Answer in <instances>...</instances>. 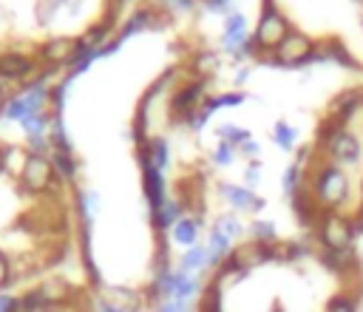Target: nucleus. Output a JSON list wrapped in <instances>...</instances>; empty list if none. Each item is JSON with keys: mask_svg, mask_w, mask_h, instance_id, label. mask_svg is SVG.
Segmentation results:
<instances>
[{"mask_svg": "<svg viewBox=\"0 0 363 312\" xmlns=\"http://www.w3.org/2000/svg\"><path fill=\"white\" fill-rule=\"evenodd\" d=\"M48 142H51V150H74L71 136H68L65 122H62V113H54V116H51V125H48Z\"/></svg>", "mask_w": 363, "mask_h": 312, "instance_id": "nucleus-29", "label": "nucleus"}, {"mask_svg": "<svg viewBox=\"0 0 363 312\" xmlns=\"http://www.w3.org/2000/svg\"><path fill=\"white\" fill-rule=\"evenodd\" d=\"M318 156L332 162V165H360L363 159V145L357 139L354 130H349L346 125L335 122V119H326L318 130Z\"/></svg>", "mask_w": 363, "mask_h": 312, "instance_id": "nucleus-2", "label": "nucleus"}, {"mask_svg": "<svg viewBox=\"0 0 363 312\" xmlns=\"http://www.w3.org/2000/svg\"><path fill=\"white\" fill-rule=\"evenodd\" d=\"M37 289L43 292V298L48 301V306H68V301L74 298V286L65 278H60V275H51L45 281H40Z\"/></svg>", "mask_w": 363, "mask_h": 312, "instance_id": "nucleus-20", "label": "nucleus"}, {"mask_svg": "<svg viewBox=\"0 0 363 312\" xmlns=\"http://www.w3.org/2000/svg\"><path fill=\"white\" fill-rule=\"evenodd\" d=\"M182 272L187 275H199L204 278L210 272V258H207V247L204 244H196V247H187L182 255H179V264H176Z\"/></svg>", "mask_w": 363, "mask_h": 312, "instance_id": "nucleus-21", "label": "nucleus"}, {"mask_svg": "<svg viewBox=\"0 0 363 312\" xmlns=\"http://www.w3.org/2000/svg\"><path fill=\"white\" fill-rule=\"evenodd\" d=\"M79 51V37L74 34H57V37H48L40 48H37V62H43L45 68H68L71 60L77 57Z\"/></svg>", "mask_w": 363, "mask_h": 312, "instance_id": "nucleus-9", "label": "nucleus"}, {"mask_svg": "<svg viewBox=\"0 0 363 312\" xmlns=\"http://www.w3.org/2000/svg\"><path fill=\"white\" fill-rule=\"evenodd\" d=\"M261 182V165L258 162H250V167L244 170V184L247 187H255Z\"/></svg>", "mask_w": 363, "mask_h": 312, "instance_id": "nucleus-42", "label": "nucleus"}, {"mask_svg": "<svg viewBox=\"0 0 363 312\" xmlns=\"http://www.w3.org/2000/svg\"><path fill=\"white\" fill-rule=\"evenodd\" d=\"M315 43H318V40H312L306 31L292 28V31L284 37V43H281L272 54H267L264 60H267V62H275V65L295 68V65L312 62V57H315ZM258 60H261V57H258Z\"/></svg>", "mask_w": 363, "mask_h": 312, "instance_id": "nucleus-7", "label": "nucleus"}, {"mask_svg": "<svg viewBox=\"0 0 363 312\" xmlns=\"http://www.w3.org/2000/svg\"><path fill=\"white\" fill-rule=\"evenodd\" d=\"M272 142L281 147V150H295V142H298V130L289 125V122H275L272 125Z\"/></svg>", "mask_w": 363, "mask_h": 312, "instance_id": "nucleus-32", "label": "nucleus"}, {"mask_svg": "<svg viewBox=\"0 0 363 312\" xmlns=\"http://www.w3.org/2000/svg\"><path fill=\"white\" fill-rule=\"evenodd\" d=\"M153 312H193V306L182 301H162L159 306H153Z\"/></svg>", "mask_w": 363, "mask_h": 312, "instance_id": "nucleus-41", "label": "nucleus"}, {"mask_svg": "<svg viewBox=\"0 0 363 312\" xmlns=\"http://www.w3.org/2000/svg\"><path fill=\"white\" fill-rule=\"evenodd\" d=\"M136 159L142 167V187H145V201H147V213H150L170 199L167 196V179H164V170L156 167L142 147H136Z\"/></svg>", "mask_w": 363, "mask_h": 312, "instance_id": "nucleus-10", "label": "nucleus"}, {"mask_svg": "<svg viewBox=\"0 0 363 312\" xmlns=\"http://www.w3.org/2000/svg\"><path fill=\"white\" fill-rule=\"evenodd\" d=\"M354 227H352V216L343 213H320L318 224H315V241L320 250L329 252H343V250H354Z\"/></svg>", "mask_w": 363, "mask_h": 312, "instance_id": "nucleus-5", "label": "nucleus"}, {"mask_svg": "<svg viewBox=\"0 0 363 312\" xmlns=\"http://www.w3.org/2000/svg\"><path fill=\"white\" fill-rule=\"evenodd\" d=\"M278 252H281V244H258V241L250 238V241L233 247L230 261H233L238 269L250 272V269H255V267H261V264H267V261H275Z\"/></svg>", "mask_w": 363, "mask_h": 312, "instance_id": "nucleus-13", "label": "nucleus"}, {"mask_svg": "<svg viewBox=\"0 0 363 312\" xmlns=\"http://www.w3.org/2000/svg\"><path fill=\"white\" fill-rule=\"evenodd\" d=\"M360 108H363V88H352V91H343L340 96H335L326 119H335V122L346 125Z\"/></svg>", "mask_w": 363, "mask_h": 312, "instance_id": "nucleus-17", "label": "nucleus"}, {"mask_svg": "<svg viewBox=\"0 0 363 312\" xmlns=\"http://www.w3.org/2000/svg\"><path fill=\"white\" fill-rule=\"evenodd\" d=\"M11 281H14V275H11V261H9V255L0 250V292H3Z\"/></svg>", "mask_w": 363, "mask_h": 312, "instance_id": "nucleus-38", "label": "nucleus"}, {"mask_svg": "<svg viewBox=\"0 0 363 312\" xmlns=\"http://www.w3.org/2000/svg\"><path fill=\"white\" fill-rule=\"evenodd\" d=\"M309 199L315 201V207L320 213H340V207L349 201L352 196V182L349 173L340 165H332L326 159L318 156V162L309 167L306 182H303Z\"/></svg>", "mask_w": 363, "mask_h": 312, "instance_id": "nucleus-1", "label": "nucleus"}, {"mask_svg": "<svg viewBox=\"0 0 363 312\" xmlns=\"http://www.w3.org/2000/svg\"><path fill=\"white\" fill-rule=\"evenodd\" d=\"M17 182H20L23 193H28V196H48V193H54L60 179H57L51 153H31V150H26L23 159H20V167H17Z\"/></svg>", "mask_w": 363, "mask_h": 312, "instance_id": "nucleus-3", "label": "nucleus"}, {"mask_svg": "<svg viewBox=\"0 0 363 312\" xmlns=\"http://www.w3.org/2000/svg\"><path fill=\"white\" fill-rule=\"evenodd\" d=\"M162 23H164V14H162L159 9H153V6H139V9H133V11L125 17V23H122L119 31H116V40L125 43L128 37H133V34H139V31L159 28Z\"/></svg>", "mask_w": 363, "mask_h": 312, "instance_id": "nucleus-14", "label": "nucleus"}, {"mask_svg": "<svg viewBox=\"0 0 363 312\" xmlns=\"http://www.w3.org/2000/svg\"><path fill=\"white\" fill-rule=\"evenodd\" d=\"M320 261L326 269H332L335 275H352L357 272L360 267V255L354 250H343V252H329V250H320Z\"/></svg>", "mask_w": 363, "mask_h": 312, "instance_id": "nucleus-22", "label": "nucleus"}, {"mask_svg": "<svg viewBox=\"0 0 363 312\" xmlns=\"http://www.w3.org/2000/svg\"><path fill=\"white\" fill-rule=\"evenodd\" d=\"M238 153H241V156H247V159H252V162H255V156H258V153H261V145H258V142H255V139H247V142H244V145H238Z\"/></svg>", "mask_w": 363, "mask_h": 312, "instance_id": "nucleus-44", "label": "nucleus"}, {"mask_svg": "<svg viewBox=\"0 0 363 312\" xmlns=\"http://www.w3.org/2000/svg\"><path fill=\"white\" fill-rule=\"evenodd\" d=\"M357 309H360V303H357V295H352V292H337L326 303V312H357Z\"/></svg>", "mask_w": 363, "mask_h": 312, "instance_id": "nucleus-36", "label": "nucleus"}, {"mask_svg": "<svg viewBox=\"0 0 363 312\" xmlns=\"http://www.w3.org/2000/svg\"><path fill=\"white\" fill-rule=\"evenodd\" d=\"M204 3V9L207 11H213V14H230L233 11V0H201Z\"/></svg>", "mask_w": 363, "mask_h": 312, "instance_id": "nucleus-39", "label": "nucleus"}, {"mask_svg": "<svg viewBox=\"0 0 363 312\" xmlns=\"http://www.w3.org/2000/svg\"><path fill=\"white\" fill-rule=\"evenodd\" d=\"M289 31H292L289 17L275 6V0H264L261 14H258L255 28H252V43H255V48H258V57L272 54V51L284 43V37H286Z\"/></svg>", "mask_w": 363, "mask_h": 312, "instance_id": "nucleus-4", "label": "nucleus"}, {"mask_svg": "<svg viewBox=\"0 0 363 312\" xmlns=\"http://www.w3.org/2000/svg\"><path fill=\"white\" fill-rule=\"evenodd\" d=\"M94 312H128V309H122V306H116V303H111L108 298H96V303H94Z\"/></svg>", "mask_w": 363, "mask_h": 312, "instance_id": "nucleus-45", "label": "nucleus"}, {"mask_svg": "<svg viewBox=\"0 0 363 312\" xmlns=\"http://www.w3.org/2000/svg\"><path fill=\"white\" fill-rule=\"evenodd\" d=\"M221 48L235 57V60H244V57H258V48L252 43V31H250V23H247V14L233 9L227 17H224V31H221Z\"/></svg>", "mask_w": 363, "mask_h": 312, "instance_id": "nucleus-6", "label": "nucleus"}, {"mask_svg": "<svg viewBox=\"0 0 363 312\" xmlns=\"http://www.w3.org/2000/svg\"><path fill=\"white\" fill-rule=\"evenodd\" d=\"M247 235H250L252 241H258V244H278V230H275V224L267 221V218H252V221L247 224Z\"/></svg>", "mask_w": 363, "mask_h": 312, "instance_id": "nucleus-30", "label": "nucleus"}, {"mask_svg": "<svg viewBox=\"0 0 363 312\" xmlns=\"http://www.w3.org/2000/svg\"><path fill=\"white\" fill-rule=\"evenodd\" d=\"M213 230H218L221 235H227L233 244L247 233V224H241V218L235 213H224V216H216L213 221Z\"/></svg>", "mask_w": 363, "mask_h": 312, "instance_id": "nucleus-28", "label": "nucleus"}, {"mask_svg": "<svg viewBox=\"0 0 363 312\" xmlns=\"http://www.w3.org/2000/svg\"><path fill=\"white\" fill-rule=\"evenodd\" d=\"M303 182H306V170H303L301 162H292V165L284 167V173H281V190H284L286 199H292L295 193H301L303 190Z\"/></svg>", "mask_w": 363, "mask_h": 312, "instance_id": "nucleus-26", "label": "nucleus"}, {"mask_svg": "<svg viewBox=\"0 0 363 312\" xmlns=\"http://www.w3.org/2000/svg\"><path fill=\"white\" fill-rule=\"evenodd\" d=\"M354 3H360V6H363V0H354Z\"/></svg>", "mask_w": 363, "mask_h": 312, "instance_id": "nucleus-53", "label": "nucleus"}, {"mask_svg": "<svg viewBox=\"0 0 363 312\" xmlns=\"http://www.w3.org/2000/svg\"><path fill=\"white\" fill-rule=\"evenodd\" d=\"M37 57H31V54H26V51H20V48H6V51H0V79L3 82H28V79H34L31 74L37 71Z\"/></svg>", "mask_w": 363, "mask_h": 312, "instance_id": "nucleus-12", "label": "nucleus"}, {"mask_svg": "<svg viewBox=\"0 0 363 312\" xmlns=\"http://www.w3.org/2000/svg\"><path fill=\"white\" fill-rule=\"evenodd\" d=\"M51 162H54V170H57V179L71 184L77 182L79 176V162L74 156V150H51Z\"/></svg>", "mask_w": 363, "mask_h": 312, "instance_id": "nucleus-24", "label": "nucleus"}, {"mask_svg": "<svg viewBox=\"0 0 363 312\" xmlns=\"http://www.w3.org/2000/svg\"><path fill=\"white\" fill-rule=\"evenodd\" d=\"M0 312H20V295L11 292H0Z\"/></svg>", "mask_w": 363, "mask_h": 312, "instance_id": "nucleus-40", "label": "nucleus"}, {"mask_svg": "<svg viewBox=\"0 0 363 312\" xmlns=\"http://www.w3.org/2000/svg\"><path fill=\"white\" fill-rule=\"evenodd\" d=\"M74 210H77V218H79V227H94V218L99 213V193L96 190H88V187H77L74 190Z\"/></svg>", "mask_w": 363, "mask_h": 312, "instance_id": "nucleus-19", "label": "nucleus"}, {"mask_svg": "<svg viewBox=\"0 0 363 312\" xmlns=\"http://www.w3.org/2000/svg\"><path fill=\"white\" fill-rule=\"evenodd\" d=\"M102 298H108L111 303L128 309V312H142L147 306L145 289H133V286H102Z\"/></svg>", "mask_w": 363, "mask_h": 312, "instance_id": "nucleus-16", "label": "nucleus"}, {"mask_svg": "<svg viewBox=\"0 0 363 312\" xmlns=\"http://www.w3.org/2000/svg\"><path fill=\"white\" fill-rule=\"evenodd\" d=\"M45 312H68L65 306H51V309H45Z\"/></svg>", "mask_w": 363, "mask_h": 312, "instance_id": "nucleus-49", "label": "nucleus"}, {"mask_svg": "<svg viewBox=\"0 0 363 312\" xmlns=\"http://www.w3.org/2000/svg\"><path fill=\"white\" fill-rule=\"evenodd\" d=\"M244 102H247V94H244V91H224V94H210L201 108L213 116V113L221 111V108H235V105H244Z\"/></svg>", "mask_w": 363, "mask_h": 312, "instance_id": "nucleus-27", "label": "nucleus"}, {"mask_svg": "<svg viewBox=\"0 0 363 312\" xmlns=\"http://www.w3.org/2000/svg\"><path fill=\"white\" fill-rule=\"evenodd\" d=\"M247 77H250V68H238V71H235V82H238V85L247 82Z\"/></svg>", "mask_w": 363, "mask_h": 312, "instance_id": "nucleus-48", "label": "nucleus"}, {"mask_svg": "<svg viewBox=\"0 0 363 312\" xmlns=\"http://www.w3.org/2000/svg\"><path fill=\"white\" fill-rule=\"evenodd\" d=\"M196 312H221V309H201V306H196Z\"/></svg>", "mask_w": 363, "mask_h": 312, "instance_id": "nucleus-50", "label": "nucleus"}, {"mask_svg": "<svg viewBox=\"0 0 363 312\" xmlns=\"http://www.w3.org/2000/svg\"><path fill=\"white\" fill-rule=\"evenodd\" d=\"M218 187V196H221V201L235 213V216H241V213H250V216H255V213H261L264 210V199L261 196H255V190L252 187H247V184H235V182H218L216 184Z\"/></svg>", "mask_w": 363, "mask_h": 312, "instance_id": "nucleus-11", "label": "nucleus"}, {"mask_svg": "<svg viewBox=\"0 0 363 312\" xmlns=\"http://www.w3.org/2000/svg\"><path fill=\"white\" fill-rule=\"evenodd\" d=\"M360 264H363V252H360Z\"/></svg>", "mask_w": 363, "mask_h": 312, "instance_id": "nucleus-52", "label": "nucleus"}, {"mask_svg": "<svg viewBox=\"0 0 363 312\" xmlns=\"http://www.w3.org/2000/svg\"><path fill=\"white\" fill-rule=\"evenodd\" d=\"M204 247H207V258H210V269H218L230 255H233V241L227 238V235H221L218 230H213L210 227V233H207V241H204Z\"/></svg>", "mask_w": 363, "mask_h": 312, "instance_id": "nucleus-23", "label": "nucleus"}, {"mask_svg": "<svg viewBox=\"0 0 363 312\" xmlns=\"http://www.w3.org/2000/svg\"><path fill=\"white\" fill-rule=\"evenodd\" d=\"M170 241L184 247V250L201 244V216H190L187 213L184 218H179L173 224V230H170Z\"/></svg>", "mask_w": 363, "mask_h": 312, "instance_id": "nucleus-18", "label": "nucleus"}, {"mask_svg": "<svg viewBox=\"0 0 363 312\" xmlns=\"http://www.w3.org/2000/svg\"><path fill=\"white\" fill-rule=\"evenodd\" d=\"M235 156H238V147L230 145V142H224V139H218V145H216L213 153H210V162H213L216 167H227V165H233Z\"/></svg>", "mask_w": 363, "mask_h": 312, "instance_id": "nucleus-34", "label": "nucleus"}, {"mask_svg": "<svg viewBox=\"0 0 363 312\" xmlns=\"http://www.w3.org/2000/svg\"><path fill=\"white\" fill-rule=\"evenodd\" d=\"M360 210H363V187H360Z\"/></svg>", "mask_w": 363, "mask_h": 312, "instance_id": "nucleus-51", "label": "nucleus"}, {"mask_svg": "<svg viewBox=\"0 0 363 312\" xmlns=\"http://www.w3.org/2000/svg\"><path fill=\"white\" fill-rule=\"evenodd\" d=\"M45 309H51V306L37 286H31L28 292L20 295V312H45Z\"/></svg>", "mask_w": 363, "mask_h": 312, "instance_id": "nucleus-33", "label": "nucleus"}, {"mask_svg": "<svg viewBox=\"0 0 363 312\" xmlns=\"http://www.w3.org/2000/svg\"><path fill=\"white\" fill-rule=\"evenodd\" d=\"M6 102H9V91H6V82L0 79V113H3V108H6Z\"/></svg>", "mask_w": 363, "mask_h": 312, "instance_id": "nucleus-47", "label": "nucleus"}, {"mask_svg": "<svg viewBox=\"0 0 363 312\" xmlns=\"http://www.w3.org/2000/svg\"><path fill=\"white\" fill-rule=\"evenodd\" d=\"M204 99H207V79L193 77V79L182 82V85L170 94L167 108H170V113H173L176 119H182V122H184L190 113H196V111L204 105Z\"/></svg>", "mask_w": 363, "mask_h": 312, "instance_id": "nucleus-8", "label": "nucleus"}, {"mask_svg": "<svg viewBox=\"0 0 363 312\" xmlns=\"http://www.w3.org/2000/svg\"><path fill=\"white\" fill-rule=\"evenodd\" d=\"M147 216H150L153 230L162 235V233H170V230H173V224H176L179 218H184V216H187V207L182 204V199H179V196H173V199H167L162 207L150 210Z\"/></svg>", "mask_w": 363, "mask_h": 312, "instance_id": "nucleus-15", "label": "nucleus"}, {"mask_svg": "<svg viewBox=\"0 0 363 312\" xmlns=\"http://www.w3.org/2000/svg\"><path fill=\"white\" fill-rule=\"evenodd\" d=\"M216 136L224 139V142H230V145H235V147L244 145L247 139H252L250 130H247V128H238V125H218V128H216Z\"/></svg>", "mask_w": 363, "mask_h": 312, "instance_id": "nucleus-35", "label": "nucleus"}, {"mask_svg": "<svg viewBox=\"0 0 363 312\" xmlns=\"http://www.w3.org/2000/svg\"><path fill=\"white\" fill-rule=\"evenodd\" d=\"M207 119H210V113L204 111V108H199L196 113H190L187 119H184V125L193 130V133H199V130H204V125H207Z\"/></svg>", "mask_w": 363, "mask_h": 312, "instance_id": "nucleus-37", "label": "nucleus"}, {"mask_svg": "<svg viewBox=\"0 0 363 312\" xmlns=\"http://www.w3.org/2000/svg\"><path fill=\"white\" fill-rule=\"evenodd\" d=\"M6 170H9V147L0 145V173H6Z\"/></svg>", "mask_w": 363, "mask_h": 312, "instance_id": "nucleus-46", "label": "nucleus"}, {"mask_svg": "<svg viewBox=\"0 0 363 312\" xmlns=\"http://www.w3.org/2000/svg\"><path fill=\"white\" fill-rule=\"evenodd\" d=\"M218 54L216 51H199L196 57H193V62H190V68H193V74L199 77V79H210L216 71H218Z\"/></svg>", "mask_w": 363, "mask_h": 312, "instance_id": "nucleus-31", "label": "nucleus"}, {"mask_svg": "<svg viewBox=\"0 0 363 312\" xmlns=\"http://www.w3.org/2000/svg\"><path fill=\"white\" fill-rule=\"evenodd\" d=\"M136 147H142V150L147 153V159H150L156 167L167 170V165H170V142H167L164 136H150L145 145H136Z\"/></svg>", "mask_w": 363, "mask_h": 312, "instance_id": "nucleus-25", "label": "nucleus"}, {"mask_svg": "<svg viewBox=\"0 0 363 312\" xmlns=\"http://www.w3.org/2000/svg\"><path fill=\"white\" fill-rule=\"evenodd\" d=\"M159 3L170 11H193V6H196V0H159Z\"/></svg>", "mask_w": 363, "mask_h": 312, "instance_id": "nucleus-43", "label": "nucleus"}]
</instances>
